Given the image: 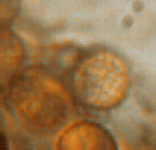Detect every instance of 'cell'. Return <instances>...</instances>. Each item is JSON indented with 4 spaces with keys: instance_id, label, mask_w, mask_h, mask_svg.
Segmentation results:
<instances>
[{
    "instance_id": "1",
    "label": "cell",
    "mask_w": 156,
    "mask_h": 150,
    "mask_svg": "<svg viewBox=\"0 0 156 150\" xmlns=\"http://www.w3.org/2000/svg\"><path fill=\"white\" fill-rule=\"evenodd\" d=\"M7 110L25 130L39 136L60 131L72 117L74 96L67 82L41 65L26 66L1 86Z\"/></svg>"
},
{
    "instance_id": "5",
    "label": "cell",
    "mask_w": 156,
    "mask_h": 150,
    "mask_svg": "<svg viewBox=\"0 0 156 150\" xmlns=\"http://www.w3.org/2000/svg\"><path fill=\"white\" fill-rule=\"evenodd\" d=\"M20 0H1V27L8 28L20 11Z\"/></svg>"
},
{
    "instance_id": "2",
    "label": "cell",
    "mask_w": 156,
    "mask_h": 150,
    "mask_svg": "<svg viewBox=\"0 0 156 150\" xmlns=\"http://www.w3.org/2000/svg\"><path fill=\"white\" fill-rule=\"evenodd\" d=\"M75 102L94 111H108L125 101L132 87V69L116 51L103 46L85 49L68 75Z\"/></svg>"
},
{
    "instance_id": "4",
    "label": "cell",
    "mask_w": 156,
    "mask_h": 150,
    "mask_svg": "<svg viewBox=\"0 0 156 150\" xmlns=\"http://www.w3.org/2000/svg\"><path fill=\"white\" fill-rule=\"evenodd\" d=\"M27 58V52L19 37L8 28L1 32V86L20 72Z\"/></svg>"
},
{
    "instance_id": "3",
    "label": "cell",
    "mask_w": 156,
    "mask_h": 150,
    "mask_svg": "<svg viewBox=\"0 0 156 150\" xmlns=\"http://www.w3.org/2000/svg\"><path fill=\"white\" fill-rule=\"evenodd\" d=\"M62 149H114V136L99 123L83 121L67 129L60 138Z\"/></svg>"
}]
</instances>
